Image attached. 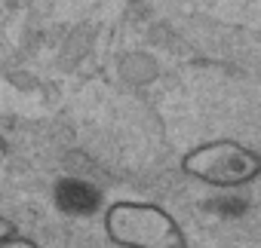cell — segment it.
Here are the masks:
<instances>
[{"mask_svg": "<svg viewBox=\"0 0 261 248\" xmlns=\"http://www.w3.org/2000/svg\"><path fill=\"white\" fill-rule=\"evenodd\" d=\"M181 172L218 190H237L261 178V153L233 138L197 144L181 157Z\"/></svg>", "mask_w": 261, "mask_h": 248, "instance_id": "cell-2", "label": "cell"}, {"mask_svg": "<svg viewBox=\"0 0 261 248\" xmlns=\"http://www.w3.org/2000/svg\"><path fill=\"white\" fill-rule=\"evenodd\" d=\"M101 227L108 242L117 248H188L185 227L157 202L117 199L105 208Z\"/></svg>", "mask_w": 261, "mask_h": 248, "instance_id": "cell-1", "label": "cell"}, {"mask_svg": "<svg viewBox=\"0 0 261 248\" xmlns=\"http://www.w3.org/2000/svg\"><path fill=\"white\" fill-rule=\"evenodd\" d=\"M0 248H40V242H34V239H28L22 233H13L10 239L0 242Z\"/></svg>", "mask_w": 261, "mask_h": 248, "instance_id": "cell-3", "label": "cell"}, {"mask_svg": "<svg viewBox=\"0 0 261 248\" xmlns=\"http://www.w3.org/2000/svg\"><path fill=\"white\" fill-rule=\"evenodd\" d=\"M13 233H19V227L7 218V214H0V242H4V239H10Z\"/></svg>", "mask_w": 261, "mask_h": 248, "instance_id": "cell-4", "label": "cell"}]
</instances>
